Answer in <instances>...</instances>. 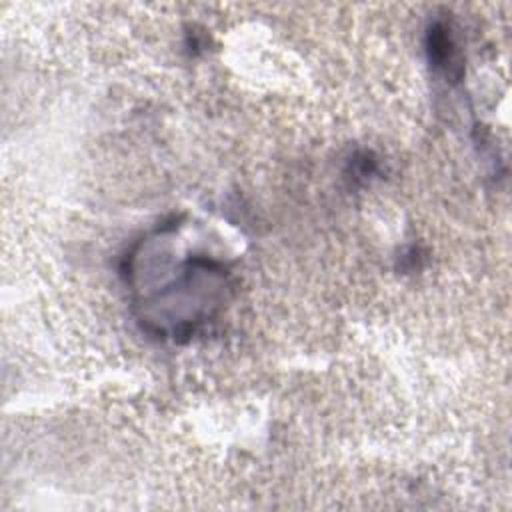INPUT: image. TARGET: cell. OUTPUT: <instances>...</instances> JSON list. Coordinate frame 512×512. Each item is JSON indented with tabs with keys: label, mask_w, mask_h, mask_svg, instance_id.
I'll use <instances>...</instances> for the list:
<instances>
[{
	"label": "cell",
	"mask_w": 512,
	"mask_h": 512,
	"mask_svg": "<svg viewBox=\"0 0 512 512\" xmlns=\"http://www.w3.org/2000/svg\"><path fill=\"white\" fill-rule=\"evenodd\" d=\"M426 50H428V58H430L432 66L444 70L452 80H458L462 76L458 48L450 34V28L444 22H436L428 28Z\"/></svg>",
	"instance_id": "1"
}]
</instances>
